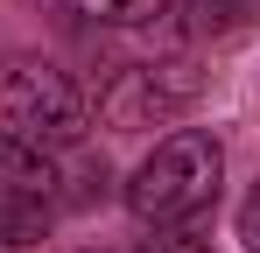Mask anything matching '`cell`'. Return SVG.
Here are the masks:
<instances>
[{
	"label": "cell",
	"instance_id": "cell-1",
	"mask_svg": "<svg viewBox=\"0 0 260 253\" xmlns=\"http://www.w3.org/2000/svg\"><path fill=\"white\" fill-rule=\"evenodd\" d=\"M218 183H225V141L204 134V126H176L134 169L127 211L141 225H155V232H176V225H197L218 204Z\"/></svg>",
	"mask_w": 260,
	"mask_h": 253
},
{
	"label": "cell",
	"instance_id": "cell-7",
	"mask_svg": "<svg viewBox=\"0 0 260 253\" xmlns=\"http://www.w3.org/2000/svg\"><path fill=\"white\" fill-rule=\"evenodd\" d=\"M134 253H211V239H197L190 225H176V232H155V239H141Z\"/></svg>",
	"mask_w": 260,
	"mask_h": 253
},
{
	"label": "cell",
	"instance_id": "cell-2",
	"mask_svg": "<svg viewBox=\"0 0 260 253\" xmlns=\"http://www.w3.org/2000/svg\"><path fill=\"white\" fill-rule=\"evenodd\" d=\"M85 126H91V106L56 64H14L0 78V134L49 155V148H78Z\"/></svg>",
	"mask_w": 260,
	"mask_h": 253
},
{
	"label": "cell",
	"instance_id": "cell-4",
	"mask_svg": "<svg viewBox=\"0 0 260 253\" xmlns=\"http://www.w3.org/2000/svg\"><path fill=\"white\" fill-rule=\"evenodd\" d=\"M49 211H56V162L0 134V239H28Z\"/></svg>",
	"mask_w": 260,
	"mask_h": 253
},
{
	"label": "cell",
	"instance_id": "cell-3",
	"mask_svg": "<svg viewBox=\"0 0 260 253\" xmlns=\"http://www.w3.org/2000/svg\"><path fill=\"white\" fill-rule=\"evenodd\" d=\"M197 91H204V78L190 64H134L99 91V113L120 134H141V126H169L176 113H190Z\"/></svg>",
	"mask_w": 260,
	"mask_h": 253
},
{
	"label": "cell",
	"instance_id": "cell-6",
	"mask_svg": "<svg viewBox=\"0 0 260 253\" xmlns=\"http://www.w3.org/2000/svg\"><path fill=\"white\" fill-rule=\"evenodd\" d=\"M246 7L253 0H183V28L190 36H225V28L246 21Z\"/></svg>",
	"mask_w": 260,
	"mask_h": 253
},
{
	"label": "cell",
	"instance_id": "cell-5",
	"mask_svg": "<svg viewBox=\"0 0 260 253\" xmlns=\"http://www.w3.org/2000/svg\"><path fill=\"white\" fill-rule=\"evenodd\" d=\"M78 7L91 21H106V28H155L176 0H78Z\"/></svg>",
	"mask_w": 260,
	"mask_h": 253
},
{
	"label": "cell",
	"instance_id": "cell-8",
	"mask_svg": "<svg viewBox=\"0 0 260 253\" xmlns=\"http://www.w3.org/2000/svg\"><path fill=\"white\" fill-rule=\"evenodd\" d=\"M239 239H246V253H260V183L246 190V204H239Z\"/></svg>",
	"mask_w": 260,
	"mask_h": 253
}]
</instances>
